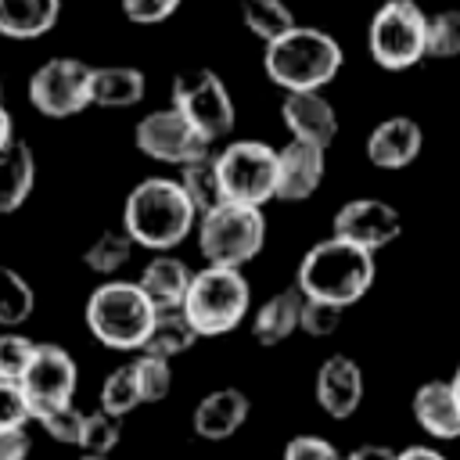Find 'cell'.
Masks as SVG:
<instances>
[{"label": "cell", "mask_w": 460, "mask_h": 460, "mask_svg": "<svg viewBox=\"0 0 460 460\" xmlns=\"http://www.w3.org/2000/svg\"><path fill=\"white\" fill-rule=\"evenodd\" d=\"M194 226H198V208L172 176H147L126 194L122 230L133 237L137 248L172 252L176 244L187 241V234H194Z\"/></svg>", "instance_id": "1"}, {"label": "cell", "mask_w": 460, "mask_h": 460, "mask_svg": "<svg viewBox=\"0 0 460 460\" xmlns=\"http://www.w3.org/2000/svg\"><path fill=\"white\" fill-rule=\"evenodd\" d=\"M374 273H377L374 252L331 234L302 255L298 273H295V288L305 298H320V302H331L338 309H349L352 302H359L370 291Z\"/></svg>", "instance_id": "2"}, {"label": "cell", "mask_w": 460, "mask_h": 460, "mask_svg": "<svg viewBox=\"0 0 460 460\" xmlns=\"http://www.w3.org/2000/svg\"><path fill=\"white\" fill-rule=\"evenodd\" d=\"M345 65L341 43L316 29V25H295L262 50V68L273 86L284 93L298 90H323Z\"/></svg>", "instance_id": "3"}, {"label": "cell", "mask_w": 460, "mask_h": 460, "mask_svg": "<svg viewBox=\"0 0 460 460\" xmlns=\"http://www.w3.org/2000/svg\"><path fill=\"white\" fill-rule=\"evenodd\" d=\"M155 305L151 298L140 291L137 280H104L90 291L86 298V327L90 334L115 349V352H140L147 331H151V320H155Z\"/></svg>", "instance_id": "4"}, {"label": "cell", "mask_w": 460, "mask_h": 460, "mask_svg": "<svg viewBox=\"0 0 460 460\" xmlns=\"http://www.w3.org/2000/svg\"><path fill=\"white\" fill-rule=\"evenodd\" d=\"M252 305V288L234 266H201L194 270L187 295L180 302L183 316L198 331V338H219L241 327Z\"/></svg>", "instance_id": "5"}, {"label": "cell", "mask_w": 460, "mask_h": 460, "mask_svg": "<svg viewBox=\"0 0 460 460\" xmlns=\"http://www.w3.org/2000/svg\"><path fill=\"white\" fill-rule=\"evenodd\" d=\"M198 252L205 266H234L244 270L266 244V216L255 205L223 201L198 216Z\"/></svg>", "instance_id": "6"}, {"label": "cell", "mask_w": 460, "mask_h": 460, "mask_svg": "<svg viewBox=\"0 0 460 460\" xmlns=\"http://www.w3.org/2000/svg\"><path fill=\"white\" fill-rule=\"evenodd\" d=\"M370 58L388 72H406L428 58V14L417 0H388L374 11L367 29Z\"/></svg>", "instance_id": "7"}, {"label": "cell", "mask_w": 460, "mask_h": 460, "mask_svg": "<svg viewBox=\"0 0 460 460\" xmlns=\"http://www.w3.org/2000/svg\"><path fill=\"white\" fill-rule=\"evenodd\" d=\"M216 169L226 201L255 205V208L273 201L277 151L266 140H230L223 151H216Z\"/></svg>", "instance_id": "8"}, {"label": "cell", "mask_w": 460, "mask_h": 460, "mask_svg": "<svg viewBox=\"0 0 460 460\" xmlns=\"http://www.w3.org/2000/svg\"><path fill=\"white\" fill-rule=\"evenodd\" d=\"M172 108L205 137L223 140L234 129V97L212 68H190L172 79Z\"/></svg>", "instance_id": "9"}, {"label": "cell", "mask_w": 460, "mask_h": 460, "mask_svg": "<svg viewBox=\"0 0 460 460\" xmlns=\"http://www.w3.org/2000/svg\"><path fill=\"white\" fill-rule=\"evenodd\" d=\"M29 104L47 119H72L90 108V65L79 58H50L29 75Z\"/></svg>", "instance_id": "10"}, {"label": "cell", "mask_w": 460, "mask_h": 460, "mask_svg": "<svg viewBox=\"0 0 460 460\" xmlns=\"http://www.w3.org/2000/svg\"><path fill=\"white\" fill-rule=\"evenodd\" d=\"M133 144L140 147V155H147L162 165H176V169L212 151V140H205L176 108L147 111L133 126Z\"/></svg>", "instance_id": "11"}, {"label": "cell", "mask_w": 460, "mask_h": 460, "mask_svg": "<svg viewBox=\"0 0 460 460\" xmlns=\"http://www.w3.org/2000/svg\"><path fill=\"white\" fill-rule=\"evenodd\" d=\"M18 385H22L25 399H29V410L72 402L75 399V385H79V367H75L68 349L54 345V341H36L32 359H29V367H25Z\"/></svg>", "instance_id": "12"}, {"label": "cell", "mask_w": 460, "mask_h": 460, "mask_svg": "<svg viewBox=\"0 0 460 460\" xmlns=\"http://www.w3.org/2000/svg\"><path fill=\"white\" fill-rule=\"evenodd\" d=\"M331 234L341 241H352L367 252H381L392 241H399L402 216H399V208H392L381 198H352L334 212Z\"/></svg>", "instance_id": "13"}, {"label": "cell", "mask_w": 460, "mask_h": 460, "mask_svg": "<svg viewBox=\"0 0 460 460\" xmlns=\"http://www.w3.org/2000/svg\"><path fill=\"white\" fill-rule=\"evenodd\" d=\"M313 392H316L320 410L331 420H349L359 410V402H363L367 381H363V370H359V363L352 356L334 352V356H327L320 363L316 381H313Z\"/></svg>", "instance_id": "14"}, {"label": "cell", "mask_w": 460, "mask_h": 460, "mask_svg": "<svg viewBox=\"0 0 460 460\" xmlns=\"http://www.w3.org/2000/svg\"><path fill=\"white\" fill-rule=\"evenodd\" d=\"M327 147L305 144V140H288L284 147H277V187L273 198L277 201H305L316 194V187L323 183V162Z\"/></svg>", "instance_id": "15"}, {"label": "cell", "mask_w": 460, "mask_h": 460, "mask_svg": "<svg viewBox=\"0 0 460 460\" xmlns=\"http://www.w3.org/2000/svg\"><path fill=\"white\" fill-rule=\"evenodd\" d=\"M284 126L291 133V140H305L316 147H331L338 137V111L334 104L320 93V90H298V93H284L280 104Z\"/></svg>", "instance_id": "16"}, {"label": "cell", "mask_w": 460, "mask_h": 460, "mask_svg": "<svg viewBox=\"0 0 460 460\" xmlns=\"http://www.w3.org/2000/svg\"><path fill=\"white\" fill-rule=\"evenodd\" d=\"M248 413H252V399L241 388L226 385V388H216V392H208V395L198 399V406L190 413V424H194V435L198 438L223 442V438L237 435L244 428Z\"/></svg>", "instance_id": "17"}, {"label": "cell", "mask_w": 460, "mask_h": 460, "mask_svg": "<svg viewBox=\"0 0 460 460\" xmlns=\"http://www.w3.org/2000/svg\"><path fill=\"white\" fill-rule=\"evenodd\" d=\"M424 147V129L410 115H392L377 122L367 137V158L374 169H406Z\"/></svg>", "instance_id": "18"}, {"label": "cell", "mask_w": 460, "mask_h": 460, "mask_svg": "<svg viewBox=\"0 0 460 460\" xmlns=\"http://www.w3.org/2000/svg\"><path fill=\"white\" fill-rule=\"evenodd\" d=\"M413 420L438 442L460 438V406L449 388V381H424L413 392Z\"/></svg>", "instance_id": "19"}, {"label": "cell", "mask_w": 460, "mask_h": 460, "mask_svg": "<svg viewBox=\"0 0 460 460\" xmlns=\"http://www.w3.org/2000/svg\"><path fill=\"white\" fill-rule=\"evenodd\" d=\"M190 277H194V270H190L183 259H176V255H169V252H158V255L140 270L137 284H140V291L151 298L155 309H180Z\"/></svg>", "instance_id": "20"}, {"label": "cell", "mask_w": 460, "mask_h": 460, "mask_svg": "<svg viewBox=\"0 0 460 460\" xmlns=\"http://www.w3.org/2000/svg\"><path fill=\"white\" fill-rule=\"evenodd\" d=\"M36 183V158L25 140H11L0 147V216H11L25 205Z\"/></svg>", "instance_id": "21"}, {"label": "cell", "mask_w": 460, "mask_h": 460, "mask_svg": "<svg viewBox=\"0 0 460 460\" xmlns=\"http://www.w3.org/2000/svg\"><path fill=\"white\" fill-rule=\"evenodd\" d=\"M147 93V79L133 65L90 68V104L97 108H133Z\"/></svg>", "instance_id": "22"}, {"label": "cell", "mask_w": 460, "mask_h": 460, "mask_svg": "<svg viewBox=\"0 0 460 460\" xmlns=\"http://www.w3.org/2000/svg\"><path fill=\"white\" fill-rule=\"evenodd\" d=\"M298 313H302V291L298 288H284V291L270 295L252 316V338L266 349L288 341L298 331Z\"/></svg>", "instance_id": "23"}, {"label": "cell", "mask_w": 460, "mask_h": 460, "mask_svg": "<svg viewBox=\"0 0 460 460\" xmlns=\"http://www.w3.org/2000/svg\"><path fill=\"white\" fill-rule=\"evenodd\" d=\"M61 18V0H0V36L40 40Z\"/></svg>", "instance_id": "24"}, {"label": "cell", "mask_w": 460, "mask_h": 460, "mask_svg": "<svg viewBox=\"0 0 460 460\" xmlns=\"http://www.w3.org/2000/svg\"><path fill=\"white\" fill-rule=\"evenodd\" d=\"M194 341H198V331L190 327V320L183 316V309H158L155 320H151V331H147V338L140 345V352L172 359V356L194 349Z\"/></svg>", "instance_id": "25"}, {"label": "cell", "mask_w": 460, "mask_h": 460, "mask_svg": "<svg viewBox=\"0 0 460 460\" xmlns=\"http://www.w3.org/2000/svg\"><path fill=\"white\" fill-rule=\"evenodd\" d=\"M176 180H180L183 194L190 198V205L198 208V216L226 201V198H223V183H219V169H216V155H212V151L201 155V158H194V162H187V165H180V176H176Z\"/></svg>", "instance_id": "26"}, {"label": "cell", "mask_w": 460, "mask_h": 460, "mask_svg": "<svg viewBox=\"0 0 460 460\" xmlns=\"http://www.w3.org/2000/svg\"><path fill=\"white\" fill-rule=\"evenodd\" d=\"M241 18H244V29L255 40H262V47L298 25L284 0H244L241 4Z\"/></svg>", "instance_id": "27"}, {"label": "cell", "mask_w": 460, "mask_h": 460, "mask_svg": "<svg viewBox=\"0 0 460 460\" xmlns=\"http://www.w3.org/2000/svg\"><path fill=\"white\" fill-rule=\"evenodd\" d=\"M36 309V291L32 284L14 270L0 262V327H22Z\"/></svg>", "instance_id": "28"}, {"label": "cell", "mask_w": 460, "mask_h": 460, "mask_svg": "<svg viewBox=\"0 0 460 460\" xmlns=\"http://www.w3.org/2000/svg\"><path fill=\"white\" fill-rule=\"evenodd\" d=\"M137 252V244H133V237L122 230V226H115V230H104L90 248H86V270H93V273H101V277H108V273H119L126 262H129V255Z\"/></svg>", "instance_id": "29"}, {"label": "cell", "mask_w": 460, "mask_h": 460, "mask_svg": "<svg viewBox=\"0 0 460 460\" xmlns=\"http://www.w3.org/2000/svg\"><path fill=\"white\" fill-rule=\"evenodd\" d=\"M119 438H122V417H115V413H108L101 406L90 410V413H83V428H79V438H75V446L83 453L108 456L119 446Z\"/></svg>", "instance_id": "30"}, {"label": "cell", "mask_w": 460, "mask_h": 460, "mask_svg": "<svg viewBox=\"0 0 460 460\" xmlns=\"http://www.w3.org/2000/svg\"><path fill=\"white\" fill-rule=\"evenodd\" d=\"M137 406H144V399H140L133 367L122 363V367H115V370L104 377V385H101V410H108V413H115V417H126V413H133Z\"/></svg>", "instance_id": "31"}, {"label": "cell", "mask_w": 460, "mask_h": 460, "mask_svg": "<svg viewBox=\"0 0 460 460\" xmlns=\"http://www.w3.org/2000/svg\"><path fill=\"white\" fill-rule=\"evenodd\" d=\"M129 367H133V377H137V388H140L144 402H162L169 395V388H172L169 359L151 356V352H137V359H129Z\"/></svg>", "instance_id": "32"}, {"label": "cell", "mask_w": 460, "mask_h": 460, "mask_svg": "<svg viewBox=\"0 0 460 460\" xmlns=\"http://www.w3.org/2000/svg\"><path fill=\"white\" fill-rule=\"evenodd\" d=\"M32 420L61 446H75L79 438V428H83V410L75 402H58V406H43V410H32Z\"/></svg>", "instance_id": "33"}, {"label": "cell", "mask_w": 460, "mask_h": 460, "mask_svg": "<svg viewBox=\"0 0 460 460\" xmlns=\"http://www.w3.org/2000/svg\"><path fill=\"white\" fill-rule=\"evenodd\" d=\"M460 54V7L428 14V58H456Z\"/></svg>", "instance_id": "34"}, {"label": "cell", "mask_w": 460, "mask_h": 460, "mask_svg": "<svg viewBox=\"0 0 460 460\" xmlns=\"http://www.w3.org/2000/svg\"><path fill=\"white\" fill-rule=\"evenodd\" d=\"M32 349H36V341L18 334L14 327L0 331V381H22L29 359H32Z\"/></svg>", "instance_id": "35"}, {"label": "cell", "mask_w": 460, "mask_h": 460, "mask_svg": "<svg viewBox=\"0 0 460 460\" xmlns=\"http://www.w3.org/2000/svg\"><path fill=\"white\" fill-rule=\"evenodd\" d=\"M341 313H345V309H338V305H331V302H320V298H305V295H302L298 331H305L309 338H327V334L338 331Z\"/></svg>", "instance_id": "36"}, {"label": "cell", "mask_w": 460, "mask_h": 460, "mask_svg": "<svg viewBox=\"0 0 460 460\" xmlns=\"http://www.w3.org/2000/svg\"><path fill=\"white\" fill-rule=\"evenodd\" d=\"M32 420V410H29V399L22 392L18 381H0V431L7 428H25Z\"/></svg>", "instance_id": "37"}, {"label": "cell", "mask_w": 460, "mask_h": 460, "mask_svg": "<svg viewBox=\"0 0 460 460\" xmlns=\"http://www.w3.org/2000/svg\"><path fill=\"white\" fill-rule=\"evenodd\" d=\"M284 460H341V453L323 435H295L284 446Z\"/></svg>", "instance_id": "38"}, {"label": "cell", "mask_w": 460, "mask_h": 460, "mask_svg": "<svg viewBox=\"0 0 460 460\" xmlns=\"http://www.w3.org/2000/svg\"><path fill=\"white\" fill-rule=\"evenodd\" d=\"M180 7V0H122V14L137 25H158L165 18H172Z\"/></svg>", "instance_id": "39"}, {"label": "cell", "mask_w": 460, "mask_h": 460, "mask_svg": "<svg viewBox=\"0 0 460 460\" xmlns=\"http://www.w3.org/2000/svg\"><path fill=\"white\" fill-rule=\"evenodd\" d=\"M29 449H32V442H29L25 428L0 431V460H29Z\"/></svg>", "instance_id": "40"}, {"label": "cell", "mask_w": 460, "mask_h": 460, "mask_svg": "<svg viewBox=\"0 0 460 460\" xmlns=\"http://www.w3.org/2000/svg\"><path fill=\"white\" fill-rule=\"evenodd\" d=\"M341 460H395V449H388V446H374V442H367V446H359V449H352V453H345Z\"/></svg>", "instance_id": "41"}, {"label": "cell", "mask_w": 460, "mask_h": 460, "mask_svg": "<svg viewBox=\"0 0 460 460\" xmlns=\"http://www.w3.org/2000/svg\"><path fill=\"white\" fill-rule=\"evenodd\" d=\"M395 460H449L446 453H438L435 446H406L395 453Z\"/></svg>", "instance_id": "42"}, {"label": "cell", "mask_w": 460, "mask_h": 460, "mask_svg": "<svg viewBox=\"0 0 460 460\" xmlns=\"http://www.w3.org/2000/svg\"><path fill=\"white\" fill-rule=\"evenodd\" d=\"M14 140V119H11V111L0 104V147H7Z\"/></svg>", "instance_id": "43"}, {"label": "cell", "mask_w": 460, "mask_h": 460, "mask_svg": "<svg viewBox=\"0 0 460 460\" xmlns=\"http://www.w3.org/2000/svg\"><path fill=\"white\" fill-rule=\"evenodd\" d=\"M449 388H453V395H456V406H460V367H456V374L449 377Z\"/></svg>", "instance_id": "44"}, {"label": "cell", "mask_w": 460, "mask_h": 460, "mask_svg": "<svg viewBox=\"0 0 460 460\" xmlns=\"http://www.w3.org/2000/svg\"><path fill=\"white\" fill-rule=\"evenodd\" d=\"M79 460H108V456H90V453H83Z\"/></svg>", "instance_id": "45"}, {"label": "cell", "mask_w": 460, "mask_h": 460, "mask_svg": "<svg viewBox=\"0 0 460 460\" xmlns=\"http://www.w3.org/2000/svg\"><path fill=\"white\" fill-rule=\"evenodd\" d=\"M0 93H4V83H0Z\"/></svg>", "instance_id": "46"}]
</instances>
